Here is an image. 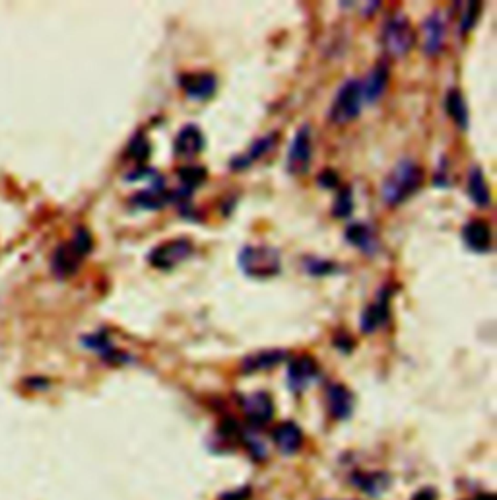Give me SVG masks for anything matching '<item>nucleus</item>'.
Returning <instances> with one entry per match:
<instances>
[{
    "label": "nucleus",
    "mask_w": 497,
    "mask_h": 500,
    "mask_svg": "<svg viewBox=\"0 0 497 500\" xmlns=\"http://www.w3.org/2000/svg\"><path fill=\"white\" fill-rule=\"evenodd\" d=\"M424 183V169L412 158H402L381 183V198L387 207H398L418 193Z\"/></svg>",
    "instance_id": "nucleus-1"
},
{
    "label": "nucleus",
    "mask_w": 497,
    "mask_h": 500,
    "mask_svg": "<svg viewBox=\"0 0 497 500\" xmlns=\"http://www.w3.org/2000/svg\"><path fill=\"white\" fill-rule=\"evenodd\" d=\"M239 269L241 272L248 277V279H257V281H264V279H272L282 271V257L280 251L272 246H245L239 251Z\"/></svg>",
    "instance_id": "nucleus-2"
},
{
    "label": "nucleus",
    "mask_w": 497,
    "mask_h": 500,
    "mask_svg": "<svg viewBox=\"0 0 497 500\" xmlns=\"http://www.w3.org/2000/svg\"><path fill=\"white\" fill-rule=\"evenodd\" d=\"M381 43L387 55L391 57H404L412 51L416 45V30L406 14H393L384 21Z\"/></svg>",
    "instance_id": "nucleus-3"
},
{
    "label": "nucleus",
    "mask_w": 497,
    "mask_h": 500,
    "mask_svg": "<svg viewBox=\"0 0 497 500\" xmlns=\"http://www.w3.org/2000/svg\"><path fill=\"white\" fill-rule=\"evenodd\" d=\"M363 107V94H362V82L350 78L342 84L338 92L332 100L331 109H329V117L332 123L336 125H346L353 119H358L362 113Z\"/></svg>",
    "instance_id": "nucleus-4"
},
{
    "label": "nucleus",
    "mask_w": 497,
    "mask_h": 500,
    "mask_svg": "<svg viewBox=\"0 0 497 500\" xmlns=\"http://www.w3.org/2000/svg\"><path fill=\"white\" fill-rule=\"evenodd\" d=\"M193 241L186 238H175V240H167L159 246H155L154 250L148 253L150 265L159 269V271H171L177 265H181L193 255Z\"/></svg>",
    "instance_id": "nucleus-5"
},
{
    "label": "nucleus",
    "mask_w": 497,
    "mask_h": 500,
    "mask_svg": "<svg viewBox=\"0 0 497 500\" xmlns=\"http://www.w3.org/2000/svg\"><path fill=\"white\" fill-rule=\"evenodd\" d=\"M311 156H313V138H311L309 127L303 125L293 135L290 146H288V156H286V167L291 176H303L307 174L311 166Z\"/></svg>",
    "instance_id": "nucleus-6"
},
{
    "label": "nucleus",
    "mask_w": 497,
    "mask_h": 500,
    "mask_svg": "<svg viewBox=\"0 0 497 500\" xmlns=\"http://www.w3.org/2000/svg\"><path fill=\"white\" fill-rule=\"evenodd\" d=\"M394 288L391 284H384L381 290L377 292L375 302H371L362 313L360 327L365 335L375 333L379 327H383L384 323L391 317V298H393Z\"/></svg>",
    "instance_id": "nucleus-7"
},
{
    "label": "nucleus",
    "mask_w": 497,
    "mask_h": 500,
    "mask_svg": "<svg viewBox=\"0 0 497 500\" xmlns=\"http://www.w3.org/2000/svg\"><path fill=\"white\" fill-rule=\"evenodd\" d=\"M239 403L251 427H262L274 417V401L266 391H255L251 396L241 397Z\"/></svg>",
    "instance_id": "nucleus-8"
},
{
    "label": "nucleus",
    "mask_w": 497,
    "mask_h": 500,
    "mask_svg": "<svg viewBox=\"0 0 497 500\" xmlns=\"http://www.w3.org/2000/svg\"><path fill=\"white\" fill-rule=\"evenodd\" d=\"M171 203H175L173 191L166 189V181L159 176L155 178L154 185L142 189L130 197V205L140 210H159L167 205H171Z\"/></svg>",
    "instance_id": "nucleus-9"
},
{
    "label": "nucleus",
    "mask_w": 497,
    "mask_h": 500,
    "mask_svg": "<svg viewBox=\"0 0 497 500\" xmlns=\"http://www.w3.org/2000/svg\"><path fill=\"white\" fill-rule=\"evenodd\" d=\"M319 378V364L313 356L301 355L298 358H291L288 364V384L293 393H301L303 389Z\"/></svg>",
    "instance_id": "nucleus-10"
},
{
    "label": "nucleus",
    "mask_w": 497,
    "mask_h": 500,
    "mask_svg": "<svg viewBox=\"0 0 497 500\" xmlns=\"http://www.w3.org/2000/svg\"><path fill=\"white\" fill-rule=\"evenodd\" d=\"M181 88L188 100L206 102L216 92L217 80L212 73H191L181 76Z\"/></svg>",
    "instance_id": "nucleus-11"
},
{
    "label": "nucleus",
    "mask_w": 497,
    "mask_h": 500,
    "mask_svg": "<svg viewBox=\"0 0 497 500\" xmlns=\"http://www.w3.org/2000/svg\"><path fill=\"white\" fill-rule=\"evenodd\" d=\"M206 146V138H204V133L198 129L197 125H185L179 133H177L175 140H173V154L177 158H185V160H191V158L198 156Z\"/></svg>",
    "instance_id": "nucleus-12"
},
{
    "label": "nucleus",
    "mask_w": 497,
    "mask_h": 500,
    "mask_svg": "<svg viewBox=\"0 0 497 500\" xmlns=\"http://www.w3.org/2000/svg\"><path fill=\"white\" fill-rule=\"evenodd\" d=\"M389 78H391V68L387 61H379V63L373 66L367 78L362 82V94H363V104H377L383 94L387 92V86H389Z\"/></svg>",
    "instance_id": "nucleus-13"
},
{
    "label": "nucleus",
    "mask_w": 497,
    "mask_h": 500,
    "mask_svg": "<svg viewBox=\"0 0 497 500\" xmlns=\"http://www.w3.org/2000/svg\"><path fill=\"white\" fill-rule=\"evenodd\" d=\"M445 20L441 16V12L429 14L424 21V51L429 57H435L443 51L445 47Z\"/></svg>",
    "instance_id": "nucleus-14"
},
{
    "label": "nucleus",
    "mask_w": 497,
    "mask_h": 500,
    "mask_svg": "<svg viewBox=\"0 0 497 500\" xmlns=\"http://www.w3.org/2000/svg\"><path fill=\"white\" fill-rule=\"evenodd\" d=\"M491 240H494V234H491V228H489L486 220H470L462 228L465 246L468 250L476 251V253H487L491 250Z\"/></svg>",
    "instance_id": "nucleus-15"
},
{
    "label": "nucleus",
    "mask_w": 497,
    "mask_h": 500,
    "mask_svg": "<svg viewBox=\"0 0 497 500\" xmlns=\"http://www.w3.org/2000/svg\"><path fill=\"white\" fill-rule=\"evenodd\" d=\"M327 407L332 418L336 420L348 418L353 411L352 391L342 384H331L327 387Z\"/></svg>",
    "instance_id": "nucleus-16"
},
{
    "label": "nucleus",
    "mask_w": 497,
    "mask_h": 500,
    "mask_svg": "<svg viewBox=\"0 0 497 500\" xmlns=\"http://www.w3.org/2000/svg\"><path fill=\"white\" fill-rule=\"evenodd\" d=\"M272 440L282 454L291 456V454L300 452V448L303 446V430L300 428V425L286 420V423H280L278 427L274 428Z\"/></svg>",
    "instance_id": "nucleus-17"
},
{
    "label": "nucleus",
    "mask_w": 497,
    "mask_h": 500,
    "mask_svg": "<svg viewBox=\"0 0 497 500\" xmlns=\"http://www.w3.org/2000/svg\"><path fill=\"white\" fill-rule=\"evenodd\" d=\"M276 140H278V135H276V133L260 136V138H257V140L251 145V148H247L243 154H237V156L231 158L229 166L233 167V169H245V167L253 166L257 160H260V158L269 154L270 150L276 146Z\"/></svg>",
    "instance_id": "nucleus-18"
},
{
    "label": "nucleus",
    "mask_w": 497,
    "mask_h": 500,
    "mask_svg": "<svg viewBox=\"0 0 497 500\" xmlns=\"http://www.w3.org/2000/svg\"><path fill=\"white\" fill-rule=\"evenodd\" d=\"M346 240L348 243H352L353 248L362 250L365 255H375L379 250V238L375 234V230L365 224V222H352L348 228H346Z\"/></svg>",
    "instance_id": "nucleus-19"
},
{
    "label": "nucleus",
    "mask_w": 497,
    "mask_h": 500,
    "mask_svg": "<svg viewBox=\"0 0 497 500\" xmlns=\"http://www.w3.org/2000/svg\"><path fill=\"white\" fill-rule=\"evenodd\" d=\"M286 356H288V353H286V351H280V349L260 351L257 355L247 356V358L241 362V370H243L245 374H253V372H260V370H270V368L278 366Z\"/></svg>",
    "instance_id": "nucleus-20"
},
{
    "label": "nucleus",
    "mask_w": 497,
    "mask_h": 500,
    "mask_svg": "<svg viewBox=\"0 0 497 500\" xmlns=\"http://www.w3.org/2000/svg\"><path fill=\"white\" fill-rule=\"evenodd\" d=\"M466 193L468 197L474 201L476 207H487L491 203V193L487 185L486 176L482 172V167L474 166L468 174V183H466Z\"/></svg>",
    "instance_id": "nucleus-21"
},
{
    "label": "nucleus",
    "mask_w": 497,
    "mask_h": 500,
    "mask_svg": "<svg viewBox=\"0 0 497 500\" xmlns=\"http://www.w3.org/2000/svg\"><path fill=\"white\" fill-rule=\"evenodd\" d=\"M447 115L456 123L460 131H466L470 121H468V105L465 102V95L458 88H451L445 95Z\"/></svg>",
    "instance_id": "nucleus-22"
},
{
    "label": "nucleus",
    "mask_w": 497,
    "mask_h": 500,
    "mask_svg": "<svg viewBox=\"0 0 497 500\" xmlns=\"http://www.w3.org/2000/svg\"><path fill=\"white\" fill-rule=\"evenodd\" d=\"M353 485L360 490H363L369 497H379L391 485V477L387 473H355L353 475Z\"/></svg>",
    "instance_id": "nucleus-23"
},
{
    "label": "nucleus",
    "mask_w": 497,
    "mask_h": 500,
    "mask_svg": "<svg viewBox=\"0 0 497 500\" xmlns=\"http://www.w3.org/2000/svg\"><path fill=\"white\" fill-rule=\"evenodd\" d=\"M177 176H179V181H181V189L193 195V191H195L200 183L206 181L208 172L206 167L202 166H183L177 169Z\"/></svg>",
    "instance_id": "nucleus-24"
},
{
    "label": "nucleus",
    "mask_w": 497,
    "mask_h": 500,
    "mask_svg": "<svg viewBox=\"0 0 497 500\" xmlns=\"http://www.w3.org/2000/svg\"><path fill=\"white\" fill-rule=\"evenodd\" d=\"M126 154L133 158L135 162H138V164H144L146 160L150 158V154H152V145H150L148 136L144 133H136L130 138V142H128Z\"/></svg>",
    "instance_id": "nucleus-25"
},
{
    "label": "nucleus",
    "mask_w": 497,
    "mask_h": 500,
    "mask_svg": "<svg viewBox=\"0 0 497 500\" xmlns=\"http://www.w3.org/2000/svg\"><path fill=\"white\" fill-rule=\"evenodd\" d=\"M353 210V193L350 187H340L338 197L332 205V214L336 219H348Z\"/></svg>",
    "instance_id": "nucleus-26"
},
{
    "label": "nucleus",
    "mask_w": 497,
    "mask_h": 500,
    "mask_svg": "<svg viewBox=\"0 0 497 500\" xmlns=\"http://www.w3.org/2000/svg\"><path fill=\"white\" fill-rule=\"evenodd\" d=\"M480 10H482V4H480L478 0L466 2L465 12H462V16H460V26H458L460 35H466V33L470 32V30L476 26L478 16H480Z\"/></svg>",
    "instance_id": "nucleus-27"
},
{
    "label": "nucleus",
    "mask_w": 497,
    "mask_h": 500,
    "mask_svg": "<svg viewBox=\"0 0 497 500\" xmlns=\"http://www.w3.org/2000/svg\"><path fill=\"white\" fill-rule=\"evenodd\" d=\"M241 440L247 444V450L251 452V456L255 459H264L266 458V444L260 440V436L257 432H253V430H243L241 428Z\"/></svg>",
    "instance_id": "nucleus-28"
},
{
    "label": "nucleus",
    "mask_w": 497,
    "mask_h": 500,
    "mask_svg": "<svg viewBox=\"0 0 497 500\" xmlns=\"http://www.w3.org/2000/svg\"><path fill=\"white\" fill-rule=\"evenodd\" d=\"M305 271L309 272V275H315V277H324V275H331V272L336 271V267L331 261L311 259L305 263Z\"/></svg>",
    "instance_id": "nucleus-29"
},
{
    "label": "nucleus",
    "mask_w": 497,
    "mask_h": 500,
    "mask_svg": "<svg viewBox=\"0 0 497 500\" xmlns=\"http://www.w3.org/2000/svg\"><path fill=\"white\" fill-rule=\"evenodd\" d=\"M317 181H319V185L322 189H340V178H338V174L334 169H322Z\"/></svg>",
    "instance_id": "nucleus-30"
},
{
    "label": "nucleus",
    "mask_w": 497,
    "mask_h": 500,
    "mask_svg": "<svg viewBox=\"0 0 497 500\" xmlns=\"http://www.w3.org/2000/svg\"><path fill=\"white\" fill-rule=\"evenodd\" d=\"M251 497V490L248 489H241L235 490V492H226L224 497L220 500H247Z\"/></svg>",
    "instance_id": "nucleus-31"
},
{
    "label": "nucleus",
    "mask_w": 497,
    "mask_h": 500,
    "mask_svg": "<svg viewBox=\"0 0 497 500\" xmlns=\"http://www.w3.org/2000/svg\"><path fill=\"white\" fill-rule=\"evenodd\" d=\"M414 500H437V497H435V492L431 489H425L416 492Z\"/></svg>",
    "instance_id": "nucleus-32"
},
{
    "label": "nucleus",
    "mask_w": 497,
    "mask_h": 500,
    "mask_svg": "<svg viewBox=\"0 0 497 500\" xmlns=\"http://www.w3.org/2000/svg\"><path fill=\"white\" fill-rule=\"evenodd\" d=\"M474 500H496V494H491V492H484V494H478Z\"/></svg>",
    "instance_id": "nucleus-33"
}]
</instances>
